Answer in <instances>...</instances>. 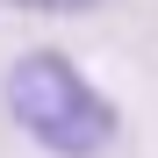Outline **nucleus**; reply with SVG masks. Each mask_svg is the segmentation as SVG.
I'll return each instance as SVG.
<instances>
[{"mask_svg":"<svg viewBox=\"0 0 158 158\" xmlns=\"http://www.w3.org/2000/svg\"><path fill=\"white\" fill-rule=\"evenodd\" d=\"M0 108L50 158H101L122 137V108L79 72L65 50H22L0 79Z\"/></svg>","mask_w":158,"mask_h":158,"instance_id":"obj_1","label":"nucleus"},{"mask_svg":"<svg viewBox=\"0 0 158 158\" xmlns=\"http://www.w3.org/2000/svg\"><path fill=\"white\" fill-rule=\"evenodd\" d=\"M7 7H22V15H86L101 0H7Z\"/></svg>","mask_w":158,"mask_h":158,"instance_id":"obj_2","label":"nucleus"}]
</instances>
